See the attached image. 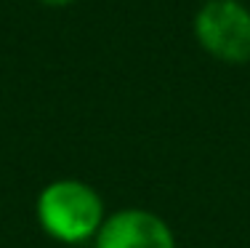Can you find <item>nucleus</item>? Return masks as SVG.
Masks as SVG:
<instances>
[{"instance_id": "3", "label": "nucleus", "mask_w": 250, "mask_h": 248, "mask_svg": "<svg viewBox=\"0 0 250 248\" xmlns=\"http://www.w3.org/2000/svg\"><path fill=\"white\" fill-rule=\"evenodd\" d=\"M96 248H176V238L157 214L125 208L104 219L96 232Z\"/></svg>"}, {"instance_id": "1", "label": "nucleus", "mask_w": 250, "mask_h": 248, "mask_svg": "<svg viewBox=\"0 0 250 248\" xmlns=\"http://www.w3.org/2000/svg\"><path fill=\"white\" fill-rule=\"evenodd\" d=\"M38 219L51 238L62 243H83L96 238L104 224V203L93 187L77 179H59L40 192Z\"/></svg>"}, {"instance_id": "4", "label": "nucleus", "mask_w": 250, "mask_h": 248, "mask_svg": "<svg viewBox=\"0 0 250 248\" xmlns=\"http://www.w3.org/2000/svg\"><path fill=\"white\" fill-rule=\"evenodd\" d=\"M43 5H51V8H64V5H69L72 0H40Z\"/></svg>"}, {"instance_id": "2", "label": "nucleus", "mask_w": 250, "mask_h": 248, "mask_svg": "<svg viewBox=\"0 0 250 248\" xmlns=\"http://www.w3.org/2000/svg\"><path fill=\"white\" fill-rule=\"evenodd\" d=\"M194 35L218 62H250V11L240 0H208L194 16Z\"/></svg>"}]
</instances>
